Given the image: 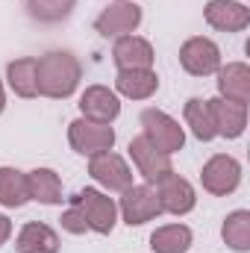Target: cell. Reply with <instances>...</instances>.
Segmentation results:
<instances>
[{"mask_svg": "<svg viewBox=\"0 0 250 253\" xmlns=\"http://www.w3.org/2000/svg\"><path fill=\"white\" fill-rule=\"evenodd\" d=\"M83 80V65L71 50H50L36 56V83L39 94L50 100H68Z\"/></svg>", "mask_w": 250, "mask_h": 253, "instance_id": "cell-1", "label": "cell"}, {"mask_svg": "<svg viewBox=\"0 0 250 253\" xmlns=\"http://www.w3.org/2000/svg\"><path fill=\"white\" fill-rule=\"evenodd\" d=\"M71 206H77L83 212L88 230L97 236H109L118 224V203H115V197H109V191L80 189L71 197Z\"/></svg>", "mask_w": 250, "mask_h": 253, "instance_id": "cell-2", "label": "cell"}, {"mask_svg": "<svg viewBox=\"0 0 250 253\" xmlns=\"http://www.w3.org/2000/svg\"><path fill=\"white\" fill-rule=\"evenodd\" d=\"M141 135L156 147V150H162V153H168V156H174V153H180L183 147H186V129L180 126L177 118H171L165 109H144L141 112Z\"/></svg>", "mask_w": 250, "mask_h": 253, "instance_id": "cell-3", "label": "cell"}, {"mask_svg": "<svg viewBox=\"0 0 250 253\" xmlns=\"http://www.w3.org/2000/svg\"><path fill=\"white\" fill-rule=\"evenodd\" d=\"M68 144L74 153L91 159V156L115 147V129H112V124H94V121L80 115L68 124Z\"/></svg>", "mask_w": 250, "mask_h": 253, "instance_id": "cell-4", "label": "cell"}, {"mask_svg": "<svg viewBox=\"0 0 250 253\" xmlns=\"http://www.w3.org/2000/svg\"><path fill=\"white\" fill-rule=\"evenodd\" d=\"M200 186L215 197H227L242 186V162L230 153H215L200 168Z\"/></svg>", "mask_w": 250, "mask_h": 253, "instance_id": "cell-5", "label": "cell"}, {"mask_svg": "<svg viewBox=\"0 0 250 253\" xmlns=\"http://www.w3.org/2000/svg\"><path fill=\"white\" fill-rule=\"evenodd\" d=\"M141 6L132 3V0H115L109 3L97 18H94V30L103 36V39H121V36H129L141 27Z\"/></svg>", "mask_w": 250, "mask_h": 253, "instance_id": "cell-6", "label": "cell"}, {"mask_svg": "<svg viewBox=\"0 0 250 253\" xmlns=\"http://www.w3.org/2000/svg\"><path fill=\"white\" fill-rule=\"evenodd\" d=\"M121 194L124 197L118 203V215H121V221H124L126 227H141V224H147V221H153V218L162 215L159 200H156V191H153L150 183H138V186L132 183Z\"/></svg>", "mask_w": 250, "mask_h": 253, "instance_id": "cell-7", "label": "cell"}, {"mask_svg": "<svg viewBox=\"0 0 250 253\" xmlns=\"http://www.w3.org/2000/svg\"><path fill=\"white\" fill-rule=\"evenodd\" d=\"M88 177L100 186L103 191H126L132 186V168L126 165L124 156H118L115 150L97 153L88 159Z\"/></svg>", "mask_w": 250, "mask_h": 253, "instance_id": "cell-8", "label": "cell"}, {"mask_svg": "<svg viewBox=\"0 0 250 253\" xmlns=\"http://www.w3.org/2000/svg\"><path fill=\"white\" fill-rule=\"evenodd\" d=\"M153 191H156L159 209L168 212V215L183 218V215H188V212L197 206V191H194V186L188 183L186 177H180L177 171L165 174V177L153 186Z\"/></svg>", "mask_w": 250, "mask_h": 253, "instance_id": "cell-9", "label": "cell"}, {"mask_svg": "<svg viewBox=\"0 0 250 253\" xmlns=\"http://www.w3.org/2000/svg\"><path fill=\"white\" fill-rule=\"evenodd\" d=\"M180 65L191 77H212L221 68V47L206 36H191L180 47Z\"/></svg>", "mask_w": 250, "mask_h": 253, "instance_id": "cell-10", "label": "cell"}, {"mask_svg": "<svg viewBox=\"0 0 250 253\" xmlns=\"http://www.w3.org/2000/svg\"><path fill=\"white\" fill-rule=\"evenodd\" d=\"M129 159H132V165H135V171L144 177V183H150V186H156L165 174H171L174 171V165H171V156L168 153H162V150H156L144 135H135V138H129Z\"/></svg>", "mask_w": 250, "mask_h": 253, "instance_id": "cell-11", "label": "cell"}, {"mask_svg": "<svg viewBox=\"0 0 250 253\" xmlns=\"http://www.w3.org/2000/svg\"><path fill=\"white\" fill-rule=\"evenodd\" d=\"M80 115L94 124H112L121 115V97L109 85H85L80 94Z\"/></svg>", "mask_w": 250, "mask_h": 253, "instance_id": "cell-12", "label": "cell"}, {"mask_svg": "<svg viewBox=\"0 0 250 253\" xmlns=\"http://www.w3.org/2000/svg\"><path fill=\"white\" fill-rule=\"evenodd\" d=\"M203 21L218 33H242L250 27V9L242 0H209L203 6Z\"/></svg>", "mask_w": 250, "mask_h": 253, "instance_id": "cell-13", "label": "cell"}, {"mask_svg": "<svg viewBox=\"0 0 250 253\" xmlns=\"http://www.w3.org/2000/svg\"><path fill=\"white\" fill-rule=\"evenodd\" d=\"M112 62L118 71H132V68H153L156 62V50L147 39L129 33V36H121L115 39L112 44Z\"/></svg>", "mask_w": 250, "mask_h": 253, "instance_id": "cell-14", "label": "cell"}, {"mask_svg": "<svg viewBox=\"0 0 250 253\" xmlns=\"http://www.w3.org/2000/svg\"><path fill=\"white\" fill-rule=\"evenodd\" d=\"M209 112H212V124H215V135L221 138H239L248 129V106L245 103H233L224 97H209Z\"/></svg>", "mask_w": 250, "mask_h": 253, "instance_id": "cell-15", "label": "cell"}, {"mask_svg": "<svg viewBox=\"0 0 250 253\" xmlns=\"http://www.w3.org/2000/svg\"><path fill=\"white\" fill-rule=\"evenodd\" d=\"M59 248H62L59 233L42 221H27L15 236V251L18 253H59Z\"/></svg>", "mask_w": 250, "mask_h": 253, "instance_id": "cell-16", "label": "cell"}, {"mask_svg": "<svg viewBox=\"0 0 250 253\" xmlns=\"http://www.w3.org/2000/svg\"><path fill=\"white\" fill-rule=\"evenodd\" d=\"M159 91V77L153 68H132L118 71L115 77V94L126 100H150Z\"/></svg>", "mask_w": 250, "mask_h": 253, "instance_id": "cell-17", "label": "cell"}, {"mask_svg": "<svg viewBox=\"0 0 250 253\" xmlns=\"http://www.w3.org/2000/svg\"><path fill=\"white\" fill-rule=\"evenodd\" d=\"M215 77H218V97L248 106V100H250V68H248V62L221 65L215 71Z\"/></svg>", "mask_w": 250, "mask_h": 253, "instance_id": "cell-18", "label": "cell"}, {"mask_svg": "<svg viewBox=\"0 0 250 253\" xmlns=\"http://www.w3.org/2000/svg\"><path fill=\"white\" fill-rule=\"evenodd\" d=\"M27 189H30V200L44 203V206H59L65 200L62 177L53 168H33V171H27Z\"/></svg>", "mask_w": 250, "mask_h": 253, "instance_id": "cell-19", "label": "cell"}, {"mask_svg": "<svg viewBox=\"0 0 250 253\" xmlns=\"http://www.w3.org/2000/svg\"><path fill=\"white\" fill-rule=\"evenodd\" d=\"M191 242H194V233L186 224H162L150 233L153 253H188Z\"/></svg>", "mask_w": 250, "mask_h": 253, "instance_id": "cell-20", "label": "cell"}, {"mask_svg": "<svg viewBox=\"0 0 250 253\" xmlns=\"http://www.w3.org/2000/svg\"><path fill=\"white\" fill-rule=\"evenodd\" d=\"M6 83L9 88L24 97V100H33L39 97V83H36V56H21V59H12L6 65Z\"/></svg>", "mask_w": 250, "mask_h": 253, "instance_id": "cell-21", "label": "cell"}, {"mask_svg": "<svg viewBox=\"0 0 250 253\" xmlns=\"http://www.w3.org/2000/svg\"><path fill=\"white\" fill-rule=\"evenodd\" d=\"M30 203V189H27V174L12 168V165H0V206L6 209H21Z\"/></svg>", "mask_w": 250, "mask_h": 253, "instance_id": "cell-22", "label": "cell"}, {"mask_svg": "<svg viewBox=\"0 0 250 253\" xmlns=\"http://www.w3.org/2000/svg\"><path fill=\"white\" fill-rule=\"evenodd\" d=\"M221 239L230 251L248 253L250 251V212L248 209H233L224 224H221Z\"/></svg>", "mask_w": 250, "mask_h": 253, "instance_id": "cell-23", "label": "cell"}, {"mask_svg": "<svg viewBox=\"0 0 250 253\" xmlns=\"http://www.w3.org/2000/svg\"><path fill=\"white\" fill-rule=\"evenodd\" d=\"M24 9L36 24L53 27V24H62L74 15L77 0H24Z\"/></svg>", "mask_w": 250, "mask_h": 253, "instance_id": "cell-24", "label": "cell"}, {"mask_svg": "<svg viewBox=\"0 0 250 253\" xmlns=\"http://www.w3.org/2000/svg\"><path fill=\"white\" fill-rule=\"evenodd\" d=\"M183 118H186V126L191 129V135L197 141H212L218 138L215 135V124H212V112H209V103L203 97H191L183 106Z\"/></svg>", "mask_w": 250, "mask_h": 253, "instance_id": "cell-25", "label": "cell"}, {"mask_svg": "<svg viewBox=\"0 0 250 253\" xmlns=\"http://www.w3.org/2000/svg\"><path fill=\"white\" fill-rule=\"evenodd\" d=\"M59 224H62L65 233H71V236H83V233H88V224H85V218H83V212L77 209V206H68L62 212V218H59Z\"/></svg>", "mask_w": 250, "mask_h": 253, "instance_id": "cell-26", "label": "cell"}, {"mask_svg": "<svg viewBox=\"0 0 250 253\" xmlns=\"http://www.w3.org/2000/svg\"><path fill=\"white\" fill-rule=\"evenodd\" d=\"M9 236H12V221L6 215H0V248L9 242Z\"/></svg>", "mask_w": 250, "mask_h": 253, "instance_id": "cell-27", "label": "cell"}, {"mask_svg": "<svg viewBox=\"0 0 250 253\" xmlns=\"http://www.w3.org/2000/svg\"><path fill=\"white\" fill-rule=\"evenodd\" d=\"M3 109H6V88H3V83H0V115H3Z\"/></svg>", "mask_w": 250, "mask_h": 253, "instance_id": "cell-28", "label": "cell"}]
</instances>
